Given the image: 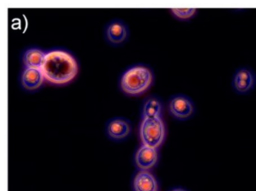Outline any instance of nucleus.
Listing matches in <instances>:
<instances>
[{
    "mask_svg": "<svg viewBox=\"0 0 256 191\" xmlns=\"http://www.w3.org/2000/svg\"><path fill=\"white\" fill-rule=\"evenodd\" d=\"M48 81L56 85L66 84L77 75L78 66L74 58L66 52L55 50L48 53L42 67Z\"/></svg>",
    "mask_w": 256,
    "mask_h": 191,
    "instance_id": "1",
    "label": "nucleus"
},
{
    "mask_svg": "<svg viewBox=\"0 0 256 191\" xmlns=\"http://www.w3.org/2000/svg\"><path fill=\"white\" fill-rule=\"evenodd\" d=\"M152 81L150 70L144 66H136L124 74L121 86L122 90L128 95H139L149 88Z\"/></svg>",
    "mask_w": 256,
    "mask_h": 191,
    "instance_id": "2",
    "label": "nucleus"
},
{
    "mask_svg": "<svg viewBox=\"0 0 256 191\" xmlns=\"http://www.w3.org/2000/svg\"><path fill=\"white\" fill-rule=\"evenodd\" d=\"M166 135L164 125L160 117L144 118L140 128L142 143L156 149L162 143Z\"/></svg>",
    "mask_w": 256,
    "mask_h": 191,
    "instance_id": "3",
    "label": "nucleus"
},
{
    "mask_svg": "<svg viewBox=\"0 0 256 191\" xmlns=\"http://www.w3.org/2000/svg\"><path fill=\"white\" fill-rule=\"evenodd\" d=\"M256 81L253 71L247 68H242L234 74L232 86L238 93L246 94L253 89Z\"/></svg>",
    "mask_w": 256,
    "mask_h": 191,
    "instance_id": "4",
    "label": "nucleus"
},
{
    "mask_svg": "<svg viewBox=\"0 0 256 191\" xmlns=\"http://www.w3.org/2000/svg\"><path fill=\"white\" fill-rule=\"evenodd\" d=\"M169 111L178 119L191 117L194 112V106L190 98L184 95L174 97L169 103Z\"/></svg>",
    "mask_w": 256,
    "mask_h": 191,
    "instance_id": "5",
    "label": "nucleus"
},
{
    "mask_svg": "<svg viewBox=\"0 0 256 191\" xmlns=\"http://www.w3.org/2000/svg\"><path fill=\"white\" fill-rule=\"evenodd\" d=\"M158 160L156 149L150 146H142L136 157V164L140 170H146L152 168Z\"/></svg>",
    "mask_w": 256,
    "mask_h": 191,
    "instance_id": "6",
    "label": "nucleus"
},
{
    "mask_svg": "<svg viewBox=\"0 0 256 191\" xmlns=\"http://www.w3.org/2000/svg\"><path fill=\"white\" fill-rule=\"evenodd\" d=\"M44 78L42 69L28 68L22 75V83L26 89L34 90L42 84Z\"/></svg>",
    "mask_w": 256,
    "mask_h": 191,
    "instance_id": "7",
    "label": "nucleus"
},
{
    "mask_svg": "<svg viewBox=\"0 0 256 191\" xmlns=\"http://www.w3.org/2000/svg\"><path fill=\"white\" fill-rule=\"evenodd\" d=\"M134 188L136 191H157L158 185L154 176L144 170L136 176Z\"/></svg>",
    "mask_w": 256,
    "mask_h": 191,
    "instance_id": "8",
    "label": "nucleus"
},
{
    "mask_svg": "<svg viewBox=\"0 0 256 191\" xmlns=\"http://www.w3.org/2000/svg\"><path fill=\"white\" fill-rule=\"evenodd\" d=\"M131 126L126 120L116 119L112 120L108 126V133L109 136L115 140L125 138L130 134Z\"/></svg>",
    "mask_w": 256,
    "mask_h": 191,
    "instance_id": "9",
    "label": "nucleus"
},
{
    "mask_svg": "<svg viewBox=\"0 0 256 191\" xmlns=\"http://www.w3.org/2000/svg\"><path fill=\"white\" fill-rule=\"evenodd\" d=\"M108 38L109 41L114 44L122 42L127 36V30L125 26L119 22L110 23L108 28Z\"/></svg>",
    "mask_w": 256,
    "mask_h": 191,
    "instance_id": "10",
    "label": "nucleus"
},
{
    "mask_svg": "<svg viewBox=\"0 0 256 191\" xmlns=\"http://www.w3.org/2000/svg\"><path fill=\"white\" fill-rule=\"evenodd\" d=\"M46 55L38 49H31L25 54L24 61L28 68L42 69Z\"/></svg>",
    "mask_w": 256,
    "mask_h": 191,
    "instance_id": "11",
    "label": "nucleus"
},
{
    "mask_svg": "<svg viewBox=\"0 0 256 191\" xmlns=\"http://www.w3.org/2000/svg\"><path fill=\"white\" fill-rule=\"evenodd\" d=\"M161 110L162 106L160 101L152 98L145 103L144 107V118L160 117Z\"/></svg>",
    "mask_w": 256,
    "mask_h": 191,
    "instance_id": "12",
    "label": "nucleus"
},
{
    "mask_svg": "<svg viewBox=\"0 0 256 191\" xmlns=\"http://www.w3.org/2000/svg\"><path fill=\"white\" fill-rule=\"evenodd\" d=\"M197 9L194 8H174L172 12L175 17L180 20H188L196 14Z\"/></svg>",
    "mask_w": 256,
    "mask_h": 191,
    "instance_id": "13",
    "label": "nucleus"
},
{
    "mask_svg": "<svg viewBox=\"0 0 256 191\" xmlns=\"http://www.w3.org/2000/svg\"><path fill=\"white\" fill-rule=\"evenodd\" d=\"M172 191H186V190L181 189V188H178V189L173 190Z\"/></svg>",
    "mask_w": 256,
    "mask_h": 191,
    "instance_id": "14",
    "label": "nucleus"
}]
</instances>
